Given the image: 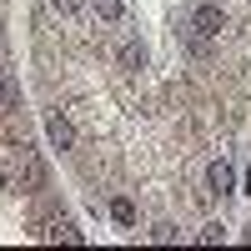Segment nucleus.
<instances>
[{
	"label": "nucleus",
	"mask_w": 251,
	"mask_h": 251,
	"mask_svg": "<svg viewBox=\"0 0 251 251\" xmlns=\"http://www.w3.org/2000/svg\"><path fill=\"white\" fill-rule=\"evenodd\" d=\"M35 236H46V241H66V246H80V231L66 221V216H55V221H46Z\"/></svg>",
	"instance_id": "nucleus-4"
},
{
	"label": "nucleus",
	"mask_w": 251,
	"mask_h": 251,
	"mask_svg": "<svg viewBox=\"0 0 251 251\" xmlns=\"http://www.w3.org/2000/svg\"><path fill=\"white\" fill-rule=\"evenodd\" d=\"M146 236H151V241H161V246H166V241H181V231H176L171 221H161V226H151V231H146Z\"/></svg>",
	"instance_id": "nucleus-9"
},
{
	"label": "nucleus",
	"mask_w": 251,
	"mask_h": 251,
	"mask_svg": "<svg viewBox=\"0 0 251 251\" xmlns=\"http://www.w3.org/2000/svg\"><path fill=\"white\" fill-rule=\"evenodd\" d=\"M221 30H226L221 0H201V5L191 10V20H186V35H201V40H221Z\"/></svg>",
	"instance_id": "nucleus-1"
},
{
	"label": "nucleus",
	"mask_w": 251,
	"mask_h": 251,
	"mask_svg": "<svg viewBox=\"0 0 251 251\" xmlns=\"http://www.w3.org/2000/svg\"><path fill=\"white\" fill-rule=\"evenodd\" d=\"M50 5H55L60 15H80V10H86V5H91V0H50Z\"/></svg>",
	"instance_id": "nucleus-10"
},
{
	"label": "nucleus",
	"mask_w": 251,
	"mask_h": 251,
	"mask_svg": "<svg viewBox=\"0 0 251 251\" xmlns=\"http://www.w3.org/2000/svg\"><path fill=\"white\" fill-rule=\"evenodd\" d=\"M46 136H50L55 151H71V146H75V126H71V116H66V111H50V116H46Z\"/></svg>",
	"instance_id": "nucleus-3"
},
{
	"label": "nucleus",
	"mask_w": 251,
	"mask_h": 251,
	"mask_svg": "<svg viewBox=\"0 0 251 251\" xmlns=\"http://www.w3.org/2000/svg\"><path fill=\"white\" fill-rule=\"evenodd\" d=\"M111 221H116V226H136V206L126 201V196H116V201H111Z\"/></svg>",
	"instance_id": "nucleus-7"
},
{
	"label": "nucleus",
	"mask_w": 251,
	"mask_h": 251,
	"mask_svg": "<svg viewBox=\"0 0 251 251\" xmlns=\"http://www.w3.org/2000/svg\"><path fill=\"white\" fill-rule=\"evenodd\" d=\"M116 60H121V71H141V66H146V46H141L136 35H131V40H121Z\"/></svg>",
	"instance_id": "nucleus-5"
},
{
	"label": "nucleus",
	"mask_w": 251,
	"mask_h": 251,
	"mask_svg": "<svg viewBox=\"0 0 251 251\" xmlns=\"http://www.w3.org/2000/svg\"><path fill=\"white\" fill-rule=\"evenodd\" d=\"M196 241H201V246H216V241H226V226H221V221H206L201 231H196Z\"/></svg>",
	"instance_id": "nucleus-8"
},
{
	"label": "nucleus",
	"mask_w": 251,
	"mask_h": 251,
	"mask_svg": "<svg viewBox=\"0 0 251 251\" xmlns=\"http://www.w3.org/2000/svg\"><path fill=\"white\" fill-rule=\"evenodd\" d=\"M206 191H211V196H231L236 191V171H231L226 156H216L211 166H206Z\"/></svg>",
	"instance_id": "nucleus-2"
},
{
	"label": "nucleus",
	"mask_w": 251,
	"mask_h": 251,
	"mask_svg": "<svg viewBox=\"0 0 251 251\" xmlns=\"http://www.w3.org/2000/svg\"><path fill=\"white\" fill-rule=\"evenodd\" d=\"M91 10L106 20V25H116V20L126 15V0H91Z\"/></svg>",
	"instance_id": "nucleus-6"
}]
</instances>
